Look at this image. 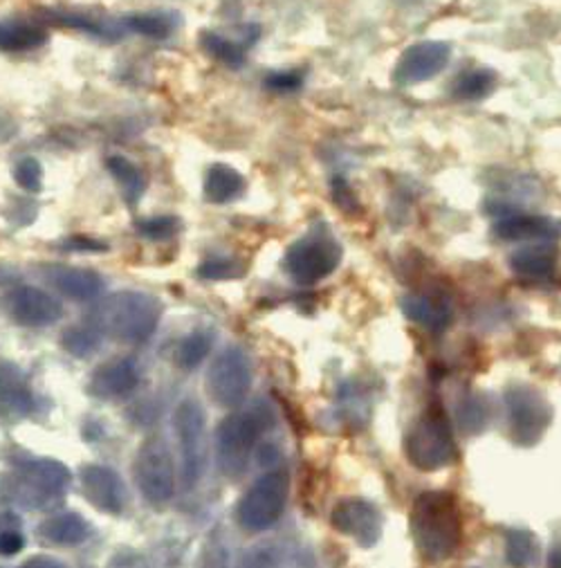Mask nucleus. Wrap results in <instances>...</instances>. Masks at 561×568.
<instances>
[{
  "label": "nucleus",
  "instance_id": "nucleus-16",
  "mask_svg": "<svg viewBox=\"0 0 561 568\" xmlns=\"http://www.w3.org/2000/svg\"><path fill=\"white\" fill-rule=\"evenodd\" d=\"M8 313L19 326L45 328L63 317V306L59 300L37 286H21L10 293Z\"/></svg>",
  "mask_w": 561,
  "mask_h": 568
},
{
  "label": "nucleus",
  "instance_id": "nucleus-9",
  "mask_svg": "<svg viewBox=\"0 0 561 568\" xmlns=\"http://www.w3.org/2000/svg\"><path fill=\"white\" fill-rule=\"evenodd\" d=\"M173 427L180 443L182 484L194 488L203 479L207 465V418L201 403L194 398L182 400L173 414Z\"/></svg>",
  "mask_w": 561,
  "mask_h": 568
},
{
  "label": "nucleus",
  "instance_id": "nucleus-43",
  "mask_svg": "<svg viewBox=\"0 0 561 568\" xmlns=\"http://www.w3.org/2000/svg\"><path fill=\"white\" fill-rule=\"evenodd\" d=\"M21 568H68L63 561L54 559V557H48V555H37V557H30Z\"/></svg>",
  "mask_w": 561,
  "mask_h": 568
},
{
  "label": "nucleus",
  "instance_id": "nucleus-7",
  "mask_svg": "<svg viewBox=\"0 0 561 568\" xmlns=\"http://www.w3.org/2000/svg\"><path fill=\"white\" fill-rule=\"evenodd\" d=\"M133 475L140 495L153 508H164L175 495V460L162 436H149L137 454Z\"/></svg>",
  "mask_w": 561,
  "mask_h": 568
},
{
  "label": "nucleus",
  "instance_id": "nucleus-24",
  "mask_svg": "<svg viewBox=\"0 0 561 568\" xmlns=\"http://www.w3.org/2000/svg\"><path fill=\"white\" fill-rule=\"evenodd\" d=\"M510 267L528 281H543L557 267V250L550 243L526 245L510 256Z\"/></svg>",
  "mask_w": 561,
  "mask_h": 568
},
{
  "label": "nucleus",
  "instance_id": "nucleus-37",
  "mask_svg": "<svg viewBox=\"0 0 561 568\" xmlns=\"http://www.w3.org/2000/svg\"><path fill=\"white\" fill-rule=\"evenodd\" d=\"M304 85V72L276 70L265 77V88L272 92H297Z\"/></svg>",
  "mask_w": 561,
  "mask_h": 568
},
{
  "label": "nucleus",
  "instance_id": "nucleus-44",
  "mask_svg": "<svg viewBox=\"0 0 561 568\" xmlns=\"http://www.w3.org/2000/svg\"><path fill=\"white\" fill-rule=\"evenodd\" d=\"M548 568H561V541L554 544V548L548 555Z\"/></svg>",
  "mask_w": 561,
  "mask_h": 568
},
{
  "label": "nucleus",
  "instance_id": "nucleus-28",
  "mask_svg": "<svg viewBox=\"0 0 561 568\" xmlns=\"http://www.w3.org/2000/svg\"><path fill=\"white\" fill-rule=\"evenodd\" d=\"M106 169L115 178V182L120 184L126 205L135 207L142 201L144 192H146L144 171L133 160H129L124 155H109L106 158Z\"/></svg>",
  "mask_w": 561,
  "mask_h": 568
},
{
  "label": "nucleus",
  "instance_id": "nucleus-12",
  "mask_svg": "<svg viewBox=\"0 0 561 568\" xmlns=\"http://www.w3.org/2000/svg\"><path fill=\"white\" fill-rule=\"evenodd\" d=\"M451 61V45L445 41H420L409 45L394 68L400 85H416L438 77Z\"/></svg>",
  "mask_w": 561,
  "mask_h": 568
},
{
  "label": "nucleus",
  "instance_id": "nucleus-41",
  "mask_svg": "<svg viewBox=\"0 0 561 568\" xmlns=\"http://www.w3.org/2000/svg\"><path fill=\"white\" fill-rule=\"evenodd\" d=\"M37 203L30 201V199H21V201H14V205L8 210V219L14 223V225H26V219L23 214H28L32 221L37 219Z\"/></svg>",
  "mask_w": 561,
  "mask_h": 568
},
{
  "label": "nucleus",
  "instance_id": "nucleus-40",
  "mask_svg": "<svg viewBox=\"0 0 561 568\" xmlns=\"http://www.w3.org/2000/svg\"><path fill=\"white\" fill-rule=\"evenodd\" d=\"M23 548H26V537L21 535V530H14V528L0 530V555L12 557V555H19Z\"/></svg>",
  "mask_w": 561,
  "mask_h": 568
},
{
  "label": "nucleus",
  "instance_id": "nucleus-2",
  "mask_svg": "<svg viewBox=\"0 0 561 568\" xmlns=\"http://www.w3.org/2000/svg\"><path fill=\"white\" fill-rule=\"evenodd\" d=\"M411 537L425 561L449 559L462 541V519L453 495L425 493L411 506Z\"/></svg>",
  "mask_w": 561,
  "mask_h": 568
},
{
  "label": "nucleus",
  "instance_id": "nucleus-17",
  "mask_svg": "<svg viewBox=\"0 0 561 568\" xmlns=\"http://www.w3.org/2000/svg\"><path fill=\"white\" fill-rule=\"evenodd\" d=\"M43 278L68 300L95 302L104 293L100 272L79 265H43Z\"/></svg>",
  "mask_w": 561,
  "mask_h": 568
},
{
  "label": "nucleus",
  "instance_id": "nucleus-15",
  "mask_svg": "<svg viewBox=\"0 0 561 568\" xmlns=\"http://www.w3.org/2000/svg\"><path fill=\"white\" fill-rule=\"evenodd\" d=\"M39 14H41V21L50 26L68 28L85 37L100 39L104 43H118L129 34L124 17H98L83 10H61V8H45V10H39Z\"/></svg>",
  "mask_w": 561,
  "mask_h": 568
},
{
  "label": "nucleus",
  "instance_id": "nucleus-23",
  "mask_svg": "<svg viewBox=\"0 0 561 568\" xmlns=\"http://www.w3.org/2000/svg\"><path fill=\"white\" fill-rule=\"evenodd\" d=\"M402 311L414 324L431 333H442L451 324V306L431 295H407L402 300Z\"/></svg>",
  "mask_w": 561,
  "mask_h": 568
},
{
  "label": "nucleus",
  "instance_id": "nucleus-26",
  "mask_svg": "<svg viewBox=\"0 0 561 568\" xmlns=\"http://www.w3.org/2000/svg\"><path fill=\"white\" fill-rule=\"evenodd\" d=\"M50 34L37 23L23 21H0V52L21 54L34 52L48 43Z\"/></svg>",
  "mask_w": 561,
  "mask_h": 568
},
{
  "label": "nucleus",
  "instance_id": "nucleus-36",
  "mask_svg": "<svg viewBox=\"0 0 561 568\" xmlns=\"http://www.w3.org/2000/svg\"><path fill=\"white\" fill-rule=\"evenodd\" d=\"M243 267L241 263L232 261V258H210L198 267V276L205 281H227V278H238L243 276Z\"/></svg>",
  "mask_w": 561,
  "mask_h": 568
},
{
  "label": "nucleus",
  "instance_id": "nucleus-30",
  "mask_svg": "<svg viewBox=\"0 0 561 568\" xmlns=\"http://www.w3.org/2000/svg\"><path fill=\"white\" fill-rule=\"evenodd\" d=\"M539 557V541L530 530H508L506 532V559L512 568H530Z\"/></svg>",
  "mask_w": 561,
  "mask_h": 568
},
{
  "label": "nucleus",
  "instance_id": "nucleus-3",
  "mask_svg": "<svg viewBox=\"0 0 561 568\" xmlns=\"http://www.w3.org/2000/svg\"><path fill=\"white\" fill-rule=\"evenodd\" d=\"M70 469L54 458H28L17 463L14 475L0 479V497L30 510H48L68 493Z\"/></svg>",
  "mask_w": 561,
  "mask_h": 568
},
{
  "label": "nucleus",
  "instance_id": "nucleus-42",
  "mask_svg": "<svg viewBox=\"0 0 561 568\" xmlns=\"http://www.w3.org/2000/svg\"><path fill=\"white\" fill-rule=\"evenodd\" d=\"M333 196H335V201H337V205H339L341 210H346V212H355V210H357V199L353 196V192L348 189L346 180H341V178L335 180V184H333Z\"/></svg>",
  "mask_w": 561,
  "mask_h": 568
},
{
  "label": "nucleus",
  "instance_id": "nucleus-18",
  "mask_svg": "<svg viewBox=\"0 0 561 568\" xmlns=\"http://www.w3.org/2000/svg\"><path fill=\"white\" fill-rule=\"evenodd\" d=\"M140 385V366L133 357H118L92 373L88 392L100 400H118Z\"/></svg>",
  "mask_w": 561,
  "mask_h": 568
},
{
  "label": "nucleus",
  "instance_id": "nucleus-38",
  "mask_svg": "<svg viewBox=\"0 0 561 568\" xmlns=\"http://www.w3.org/2000/svg\"><path fill=\"white\" fill-rule=\"evenodd\" d=\"M238 568H278V559L272 546H256L243 557Z\"/></svg>",
  "mask_w": 561,
  "mask_h": 568
},
{
  "label": "nucleus",
  "instance_id": "nucleus-6",
  "mask_svg": "<svg viewBox=\"0 0 561 568\" xmlns=\"http://www.w3.org/2000/svg\"><path fill=\"white\" fill-rule=\"evenodd\" d=\"M290 477L286 469H272L263 475L241 497L236 508V521L247 532H263L272 528L288 506Z\"/></svg>",
  "mask_w": 561,
  "mask_h": 568
},
{
  "label": "nucleus",
  "instance_id": "nucleus-32",
  "mask_svg": "<svg viewBox=\"0 0 561 568\" xmlns=\"http://www.w3.org/2000/svg\"><path fill=\"white\" fill-rule=\"evenodd\" d=\"M61 346L65 353L79 359H88L95 355L102 346V335L92 326H70L61 335Z\"/></svg>",
  "mask_w": 561,
  "mask_h": 568
},
{
  "label": "nucleus",
  "instance_id": "nucleus-29",
  "mask_svg": "<svg viewBox=\"0 0 561 568\" xmlns=\"http://www.w3.org/2000/svg\"><path fill=\"white\" fill-rule=\"evenodd\" d=\"M129 34H140L153 41H164L175 34V30L182 26L180 14L175 12H140V14H129L124 17Z\"/></svg>",
  "mask_w": 561,
  "mask_h": 568
},
{
  "label": "nucleus",
  "instance_id": "nucleus-31",
  "mask_svg": "<svg viewBox=\"0 0 561 568\" xmlns=\"http://www.w3.org/2000/svg\"><path fill=\"white\" fill-rule=\"evenodd\" d=\"M212 346H214V339L210 333L194 331L186 337H182V342L177 344L175 364L184 371H192L212 353Z\"/></svg>",
  "mask_w": 561,
  "mask_h": 568
},
{
  "label": "nucleus",
  "instance_id": "nucleus-25",
  "mask_svg": "<svg viewBox=\"0 0 561 568\" xmlns=\"http://www.w3.org/2000/svg\"><path fill=\"white\" fill-rule=\"evenodd\" d=\"M88 535H90V526L76 513L54 515L39 526L41 541L50 546H79L88 539Z\"/></svg>",
  "mask_w": 561,
  "mask_h": 568
},
{
  "label": "nucleus",
  "instance_id": "nucleus-20",
  "mask_svg": "<svg viewBox=\"0 0 561 568\" xmlns=\"http://www.w3.org/2000/svg\"><path fill=\"white\" fill-rule=\"evenodd\" d=\"M34 409L32 392L21 368L12 362H0V416L21 420Z\"/></svg>",
  "mask_w": 561,
  "mask_h": 568
},
{
  "label": "nucleus",
  "instance_id": "nucleus-21",
  "mask_svg": "<svg viewBox=\"0 0 561 568\" xmlns=\"http://www.w3.org/2000/svg\"><path fill=\"white\" fill-rule=\"evenodd\" d=\"M258 37H261L258 26H245L236 39H230L221 32H203L201 45L212 59L230 68H241L245 63L247 48H252L258 41Z\"/></svg>",
  "mask_w": 561,
  "mask_h": 568
},
{
  "label": "nucleus",
  "instance_id": "nucleus-11",
  "mask_svg": "<svg viewBox=\"0 0 561 568\" xmlns=\"http://www.w3.org/2000/svg\"><path fill=\"white\" fill-rule=\"evenodd\" d=\"M506 405L512 438L523 447L534 445L552 423L550 403L532 387H512L506 394Z\"/></svg>",
  "mask_w": 561,
  "mask_h": 568
},
{
  "label": "nucleus",
  "instance_id": "nucleus-39",
  "mask_svg": "<svg viewBox=\"0 0 561 568\" xmlns=\"http://www.w3.org/2000/svg\"><path fill=\"white\" fill-rule=\"evenodd\" d=\"M63 252H106L109 245L90 236H70L61 243Z\"/></svg>",
  "mask_w": 561,
  "mask_h": 568
},
{
  "label": "nucleus",
  "instance_id": "nucleus-22",
  "mask_svg": "<svg viewBox=\"0 0 561 568\" xmlns=\"http://www.w3.org/2000/svg\"><path fill=\"white\" fill-rule=\"evenodd\" d=\"M245 189H247V182H245L243 173L230 164L218 162L205 175L203 194L214 205H227V203L238 201L245 194Z\"/></svg>",
  "mask_w": 561,
  "mask_h": 568
},
{
  "label": "nucleus",
  "instance_id": "nucleus-13",
  "mask_svg": "<svg viewBox=\"0 0 561 568\" xmlns=\"http://www.w3.org/2000/svg\"><path fill=\"white\" fill-rule=\"evenodd\" d=\"M79 481H81L83 497L90 501V506H95L100 513L120 515L126 508L129 493L115 469H111L106 465L90 463L79 469Z\"/></svg>",
  "mask_w": 561,
  "mask_h": 568
},
{
  "label": "nucleus",
  "instance_id": "nucleus-5",
  "mask_svg": "<svg viewBox=\"0 0 561 568\" xmlns=\"http://www.w3.org/2000/svg\"><path fill=\"white\" fill-rule=\"evenodd\" d=\"M405 452L409 463L422 471L442 469L458 458L449 418L440 407L427 409L416 420L405 438Z\"/></svg>",
  "mask_w": 561,
  "mask_h": 568
},
{
  "label": "nucleus",
  "instance_id": "nucleus-4",
  "mask_svg": "<svg viewBox=\"0 0 561 568\" xmlns=\"http://www.w3.org/2000/svg\"><path fill=\"white\" fill-rule=\"evenodd\" d=\"M274 425V412L265 400L254 403L245 412L230 414L216 432L218 463L227 477H241L247 469L252 449L263 432Z\"/></svg>",
  "mask_w": 561,
  "mask_h": 568
},
{
  "label": "nucleus",
  "instance_id": "nucleus-33",
  "mask_svg": "<svg viewBox=\"0 0 561 568\" xmlns=\"http://www.w3.org/2000/svg\"><path fill=\"white\" fill-rule=\"evenodd\" d=\"M135 230L146 241H169L182 230V221L173 214H160V216L137 221Z\"/></svg>",
  "mask_w": 561,
  "mask_h": 568
},
{
  "label": "nucleus",
  "instance_id": "nucleus-19",
  "mask_svg": "<svg viewBox=\"0 0 561 568\" xmlns=\"http://www.w3.org/2000/svg\"><path fill=\"white\" fill-rule=\"evenodd\" d=\"M494 236L501 241H537L550 243L561 236V221L541 216V214H523L514 212L501 216L494 225Z\"/></svg>",
  "mask_w": 561,
  "mask_h": 568
},
{
  "label": "nucleus",
  "instance_id": "nucleus-35",
  "mask_svg": "<svg viewBox=\"0 0 561 568\" xmlns=\"http://www.w3.org/2000/svg\"><path fill=\"white\" fill-rule=\"evenodd\" d=\"M460 427L470 434H479L488 425V409L481 398H465L458 409Z\"/></svg>",
  "mask_w": 561,
  "mask_h": 568
},
{
  "label": "nucleus",
  "instance_id": "nucleus-14",
  "mask_svg": "<svg viewBox=\"0 0 561 568\" xmlns=\"http://www.w3.org/2000/svg\"><path fill=\"white\" fill-rule=\"evenodd\" d=\"M330 521L337 532L353 537L364 548L376 546L382 535V513L366 499L339 501L330 515Z\"/></svg>",
  "mask_w": 561,
  "mask_h": 568
},
{
  "label": "nucleus",
  "instance_id": "nucleus-8",
  "mask_svg": "<svg viewBox=\"0 0 561 568\" xmlns=\"http://www.w3.org/2000/svg\"><path fill=\"white\" fill-rule=\"evenodd\" d=\"M341 263V245L328 230H313L293 243L286 252V272L299 283V286H313V283L330 276Z\"/></svg>",
  "mask_w": 561,
  "mask_h": 568
},
{
  "label": "nucleus",
  "instance_id": "nucleus-1",
  "mask_svg": "<svg viewBox=\"0 0 561 568\" xmlns=\"http://www.w3.org/2000/svg\"><path fill=\"white\" fill-rule=\"evenodd\" d=\"M160 317L162 304L157 297L137 291H120L92 306L88 326L113 342L142 344L157 331Z\"/></svg>",
  "mask_w": 561,
  "mask_h": 568
},
{
  "label": "nucleus",
  "instance_id": "nucleus-34",
  "mask_svg": "<svg viewBox=\"0 0 561 568\" xmlns=\"http://www.w3.org/2000/svg\"><path fill=\"white\" fill-rule=\"evenodd\" d=\"M14 180L23 189V192L39 194L43 189V164L32 155L21 158L14 164Z\"/></svg>",
  "mask_w": 561,
  "mask_h": 568
},
{
  "label": "nucleus",
  "instance_id": "nucleus-27",
  "mask_svg": "<svg viewBox=\"0 0 561 568\" xmlns=\"http://www.w3.org/2000/svg\"><path fill=\"white\" fill-rule=\"evenodd\" d=\"M497 72L492 68H470L462 70L451 83V98L458 102H481L494 92Z\"/></svg>",
  "mask_w": 561,
  "mask_h": 568
},
{
  "label": "nucleus",
  "instance_id": "nucleus-10",
  "mask_svg": "<svg viewBox=\"0 0 561 568\" xmlns=\"http://www.w3.org/2000/svg\"><path fill=\"white\" fill-rule=\"evenodd\" d=\"M252 389V362L241 346L223 348L210 366L207 394L210 398L225 407H238Z\"/></svg>",
  "mask_w": 561,
  "mask_h": 568
}]
</instances>
